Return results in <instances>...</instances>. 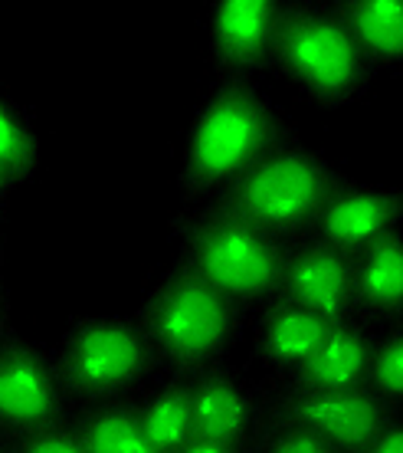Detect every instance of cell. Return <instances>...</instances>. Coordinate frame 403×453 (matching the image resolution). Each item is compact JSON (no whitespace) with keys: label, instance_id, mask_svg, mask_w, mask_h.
Segmentation results:
<instances>
[{"label":"cell","instance_id":"603a6c76","mask_svg":"<svg viewBox=\"0 0 403 453\" xmlns=\"http://www.w3.org/2000/svg\"><path fill=\"white\" fill-rule=\"evenodd\" d=\"M364 453H403V431L400 427H393V424H387V431L370 443Z\"/></svg>","mask_w":403,"mask_h":453},{"label":"cell","instance_id":"4fadbf2b","mask_svg":"<svg viewBox=\"0 0 403 453\" xmlns=\"http://www.w3.org/2000/svg\"><path fill=\"white\" fill-rule=\"evenodd\" d=\"M194 437L236 447L249 424V401L224 372H210L191 385Z\"/></svg>","mask_w":403,"mask_h":453},{"label":"cell","instance_id":"3957f363","mask_svg":"<svg viewBox=\"0 0 403 453\" xmlns=\"http://www.w3.org/2000/svg\"><path fill=\"white\" fill-rule=\"evenodd\" d=\"M187 266L233 299H256L279 289L285 253L279 243L230 214H213L184 226Z\"/></svg>","mask_w":403,"mask_h":453},{"label":"cell","instance_id":"8fae6325","mask_svg":"<svg viewBox=\"0 0 403 453\" xmlns=\"http://www.w3.org/2000/svg\"><path fill=\"white\" fill-rule=\"evenodd\" d=\"M282 7L272 0H224L213 11V50L230 69L262 66L272 53Z\"/></svg>","mask_w":403,"mask_h":453},{"label":"cell","instance_id":"ba28073f","mask_svg":"<svg viewBox=\"0 0 403 453\" xmlns=\"http://www.w3.org/2000/svg\"><path fill=\"white\" fill-rule=\"evenodd\" d=\"M59 395L43 358L30 345L11 342L0 349V424L13 431L57 427Z\"/></svg>","mask_w":403,"mask_h":453},{"label":"cell","instance_id":"e0dca14e","mask_svg":"<svg viewBox=\"0 0 403 453\" xmlns=\"http://www.w3.org/2000/svg\"><path fill=\"white\" fill-rule=\"evenodd\" d=\"M79 443L86 453H157L141 427V411L112 404L79 420Z\"/></svg>","mask_w":403,"mask_h":453},{"label":"cell","instance_id":"9a60e30c","mask_svg":"<svg viewBox=\"0 0 403 453\" xmlns=\"http://www.w3.org/2000/svg\"><path fill=\"white\" fill-rule=\"evenodd\" d=\"M328 329H331V322H325L322 316L295 306L289 299H279L266 312L262 355H266L269 362H279V365H302L322 345Z\"/></svg>","mask_w":403,"mask_h":453},{"label":"cell","instance_id":"44dd1931","mask_svg":"<svg viewBox=\"0 0 403 453\" xmlns=\"http://www.w3.org/2000/svg\"><path fill=\"white\" fill-rule=\"evenodd\" d=\"M20 453H86V447L79 443L76 431H66V427H46V431H36L23 441Z\"/></svg>","mask_w":403,"mask_h":453},{"label":"cell","instance_id":"30bf717a","mask_svg":"<svg viewBox=\"0 0 403 453\" xmlns=\"http://www.w3.org/2000/svg\"><path fill=\"white\" fill-rule=\"evenodd\" d=\"M403 204L400 194L393 191H341L325 204L318 214V234L322 243L331 250H341L347 257H354L368 247L370 240L393 230Z\"/></svg>","mask_w":403,"mask_h":453},{"label":"cell","instance_id":"7402d4cb","mask_svg":"<svg viewBox=\"0 0 403 453\" xmlns=\"http://www.w3.org/2000/svg\"><path fill=\"white\" fill-rule=\"evenodd\" d=\"M266 453H338L328 441H322L318 434L305 431V427H285V431L269 443Z\"/></svg>","mask_w":403,"mask_h":453},{"label":"cell","instance_id":"d6986e66","mask_svg":"<svg viewBox=\"0 0 403 453\" xmlns=\"http://www.w3.org/2000/svg\"><path fill=\"white\" fill-rule=\"evenodd\" d=\"M36 165V138L27 132V125L13 115V109L0 103V178L11 184L30 174Z\"/></svg>","mask_w":403,"mask_h":453},{"label":"cell","instance_id":"9c48e42d","mask_svg":"<svg viewBox=\"0 0 403 453\" xmlns=\"http://www.w3.org/2000/svg\"><path fill=\"white\" fill-rule=\"evenodd\" d=\"M354 260L325 243L299 250L282 266L279 289L289 303L308 309L325 322H341L354 299Z\"/></svg>","mask_w":403,"mask_h":453},{"label":"cell","instance_id":"7c38bea8","mask_svg":"<svg viewBox=\"0 0 403 453\" xmlns=\"http://www.w3.org/2000/svg\"><path fill=\"white\" fill-rule=\"evenodd\" d=\"M370 342L358 329L335 322L322 345L299 365V388L302 391H345L361 388L368 378Z\"/></svg>","mask_w":403,"mask_h":453},{"label":"cell","instance_id":"52a82bcc","mask_svg":"<svg viewBox=\"0 0 403 453\" xmlns=\"http://www.w3.org/2000/svg\"><path fill=\"white\" fill-rule=\"evenodd\" d=\"M279 424L318 434L338 453H364L387 431V411L364 388L299 391L282 401Z\"/></svg>","mask_w":403,"mask_h":453},{"label":"cell","instance_id":"7a4b0ae2","mask_svg":"<svg viewBox=\"0 0 403 453\" xmlns=\"http://www.w3.org/2000/svg\"><path fill=\"white\" fill-rule=\"evenodd\" d=\"M279 145V122L247 80H230L203 109L194 128L184 188L191 194L243 174Z\"/></svg>","mask_w":403,"mask_h":453},{"label":"cell","instance_id":"5b68a950","mask_svg":"<svg viewBox=\"0 0 403 453\" xmlns=\"http://www.w3.org/2000/svg\"><path fill=\"white\" fill-rule=\"evenodd\" d=\"M148 332L180 368L213 358L233 332V303L184 263L148 306Z\"/></svg>","mask_w":403,"mask_h":453},{"label":"cell","instance_id":"277c9868","mask_svg":"<svg viewBox=\"0 0 403 453\" xmlns=\"http://www.w3.org/2000/svg\"><path fill=\"white\" fill-rule=\"evenodd\" d=\"M272 53L295 82L322 103H341L364 80V53L335 17L308 7L279 13Z\"/></svg>","mask_w":403,"mask_h":453},{"label":"cell","instance_id":"d4e9b609","mask_svg":"<svg viewBox=\"0 0 403 453\" xmlns=\"http://www.w3.org/2000/svg\"><path fill=\"white\" fill-rule=\"evenodd\" d=\"M4 184H7V181H4V178H0V188H4Z\"/></svg>","mask_w":403,"mask_h":453},{"label":"cell","instance_id":"ffe728a7","mask_svg":"<svg viewBox=\"0 0 403 453\" xmlns=\"http://www.w3.org/2000/svg\"><path fill=\"white\" fill-rule=\"evenodd\" d=\"M368 381L377 388V395L397 401L403 395V339L391 335L377 351H370Z\"/></svg>","mask_w":403,"mask_h":453},{"label":"cell","instance_id":"6da1fadb","mask_svg":"<svg viewBox=\"0 0 403 453\" xmlns=\"http://www.w3.org/2000/svg\"><path fill=\"white\" fill-rule=\"evenodd\" d=\"M338 191L341 184L318 158L295 148H276L236 174L217 211L272 237L276 230H295L318 220Z\"/></svg>","mask_w":403,"mask_h":453},{"label":"cell","instance_id":"2e32d148","mask_svg":"<svg viewBox=\"0 0 403 453\" xmlns=\"http://www.w3.org/2000/svg\"><path fill=\"white\" fill-rule=\"evenodd\" d=\"M354 299L364 306L393 312L403 303V247L400 234L387 230L364 247V263L354 270Z\"/></svg>","mask_w":403,"mask_h":453},{"label":"cell","instance_id":"8992f818","mask_svg":"<svg viewBox=\"0 0 403 453\" xmlns=\"http://www.w3.org/2000/svg\"><path fill=\"white\" fill-rule=\"evenodd\" d=\"M151 368V349L128 322H82L63 355V385L79 395H112Z\"/></svg>","mask_w":403,"mask_h":453},{"label":"cell","instance_id":"5bb4252c","mask_svg":"<svg viewBox=\"0 0 403 453\" xmlns=\"http://www.w3.org/2000/svg\"><path fill=\"white\" fill-rule=\"evenodd\" d=\"M335 20L358 43L361 53L377 59L403 57V4L400 0H347L338 4Z\"/></svg>","mask_w":403,"mask_h":453},{"label":"cell","instance_id":"ac0fdd59","mask_svg":"<svg viewBox=\"0 0 403 453\" xmlns=\"http://www.w3.org/2000/svg\"><path fill=\"white\" fill-rule=\"evenodd\" d=\"M148 441L157 453H180L194 441L191 424V385H171L148 404L141 414Z\"/></svg>","mask_w":403,"mask_h":453},{"label":"cell","instance_id":"cb8c5ba5","mask_svg":"<svg viewBox=\"0 0 403 453\" xmlns=\"http://www.w3.org/2000/svg\"><path fill=\"white\" fill-rule=\"evenodd\" d=\"M180 453H236V447H226V443H217V441H201V437H194L187 447Z\"/></svg>","mask_w":403,"mask_h":453}]
</instances>
